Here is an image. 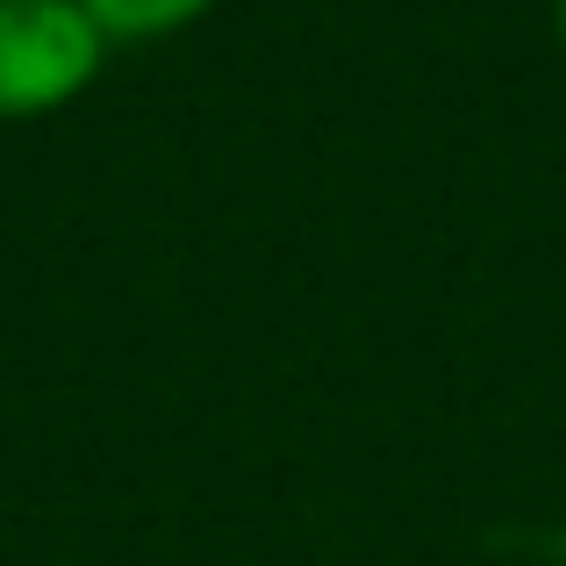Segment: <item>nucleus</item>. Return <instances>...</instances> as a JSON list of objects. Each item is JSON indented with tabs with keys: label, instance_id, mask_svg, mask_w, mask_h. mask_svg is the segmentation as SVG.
Instances as JSON below:
<instances>
[{
	"label": "nucleus",
	"instance_id": "nucleus-3",
	"mask_svg": "<svg viewBox=\"0 0 566 566\" xmlns=\"http://www.w3.org/2000/svg\"><path fill=\"white\" fill-rule=\"evenodd\" d=\"M553 36H559V51H566V0H553Z\"/></svg>",
	"mask_w": 566,
	"mask_h": 566
},
{
	"label": "nucleus",
	"instance_id": "nucleus-1",
	"mask_svg": "<svg viewBox=\"0 0 566 566\" xmlns=\"http://www.w3.org/2000/svg\"><path fill=\"white\" fill-rule=\"evenodd\" d=\"M115 43L80 0H0V123H43L101 80Z\"/></svg>",
	"mask_w": 566,
	"mask_h": 566
},
{
	"label": "nucleus",
	"instance_id": "nucleus-2",
	"mask_svg": "<svg viewBox=\"0 0 566 566\" xmlns=\"http://www.w3.org/2000/svg\"><path fill=\"white\" fill-rule=\"evenodd\" d=\"M80 8L101 22L108 43H158V36H180V29L208 22L222 0H80Z\"/></svg>",
	"mask_w": 566,
	"mask_h": 566
}]
</instances>
